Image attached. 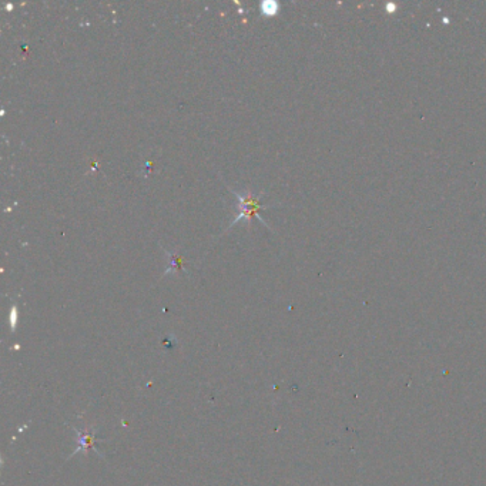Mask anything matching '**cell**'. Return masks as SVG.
<instances>
[{
    "label": "cell",
    "instance_id": "1",
    "mask_svg": "<svg viewBox=\"0 0 486 486\" xmlns=\"http://www.w3.org/2000/svg\"><path fill=\"white\" fill-rule=\"evenodd\" d=\"M235 198H237V207H238V213L235 216V220L230 224V227H232L234 224L240 223V221H250L256 214H259L261 211L265 210V207H262L259 203V195L253 194L251 191H232Z\"/></svg>",
    "mask_w": 486,
    "mask_h": 486
},
{
    "label": "cell",
    "instance_id": "2",
    "mask_svg": "<svg viewBox=\"0 0 486 486\" xmlns=\"http://www.w3.org/2000/svg\"><path fill=\"white\" fill-rule=\"evenodd\" d=\"M73 428V431H74V433H76V439H77V448H76V451L68 456V458H73L74 455H77V454H83V455H87L89 454V451H93V452H96L100 458H104V455L97 449L95 446V444L97 442V438H96V433H97V428H95V426H90V428H87L86 431H81V429H79V428H74V426H71Z\"/></svg>",
    "mask_w": 486,
    "mask_h": 486
},
{
    "label": "cell",
    "instance_id": "3",
    "mask_svg": "<svg viewBox=\"0 0 486 486\" xmlns=\"http://www.w3.org/2000/svg\"><path fill=\"white\" fill-rule=\"evenodd\" d=\"M278 10V4L275 1H264L261 3V12L264 14H275Z\"/></svg>",
    "mask_w": 486,
    "mask_h": 486
},
{
    "label": "cell",
    "instance_id": "4",
    "mask_svg": "<svg viewBox=\"0 0 486 486\" xmlns=\"http://www.w3.org/2000/svg\"><path fill=\"white\" fill-rule=\"evenodd\" d=\"M10 326H12V329H14V326H16V308H12V312H10Z\"/></svg>",
    "mask_w": 486,
    "mask_h": 486
}]
</instances>
